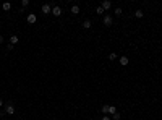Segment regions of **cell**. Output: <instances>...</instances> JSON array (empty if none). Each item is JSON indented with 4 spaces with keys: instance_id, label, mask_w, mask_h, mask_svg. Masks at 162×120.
<instances>
[{
    "instance_id": "6da1fadb",
    "label": "cell",
    "mask_w": 162,
    "mask_h": 120,
    "mask_svg": "<svg viewBox=\"0 0 162 120\" xmlns=\"http://www.w3.org/2000/svg\"><path fill=\"white\" fill-rule=\"evenodd\" d=\"M3 112H5L7 115H13V114H15V105H13V102H7Z\"/></svg>"
},
{
    "instance_id": "7a4b0ae2",
    "label": "cell",
    "mask_w": 162,
    "mask_h": 120,
    "mask_svg": "<svg viewBox=\"0 0 162 120\" xmlns=\"http://www.w3.org/2000/svg\"><path fill=\"white\" fill-rule=\"evenodd\" d=\"M102 23H104L105 26H112V23H113V18L110 15H105L104 18H102Z\"/></svg>"
},
{
    "instance_id": "3957f363",
    "label": "cell",
    "mask_w": 162,
    "mask_h": 120,
    "mask_svg": "<svg viewBox=\"0 0 162 120\" xmlns=\"http://www.w3.org/2000/svg\"><path fill=\"white\" fill-rule=\"evenodd\" d=\"M52 13V7L49 5V3H44L42 5V15H50Z\"/></svg>"
},
{
    "instance_id": "277c9868",
    "label": "cell",
    "mask_w": 162,
    "mask_h": 120,
    "mask_svg": "<svg viewBox=\"0 0 162 120\" xmlns=\"http://www.w3.org/2000/svg\"><path fill=\"white\" fill-rule=\"evenodd\" d=\"M26 21H28V23H29V25H34V23H36V21H37V16H36V15H34V13H29V15H28V16H26Z\"/></svg>"
},
{
    "instance_id": "5b68a950",
    "label": "cell",
    "mask_w": 162,
    "mask_h": 120,
    "mask_svg": "<svg viewBox=\"0 0 162 120\" xmlns=\"http://www.w3.org/2000/svg\"><path fill=\"white\" fill-rule=\"evenodd\" d=\"M101 7H102V8H104V12H109V10L112 8V2H110V0H104Z\"/></svg>"
},
{
    "instance_id": "8992f818",
    "label": "cell",
    "mask_w": 162,
    "mask_h": 120,
    "mask_svg": "<svg viewBox=\"0 0 162 120\" xmlns=\"http://www.w3.org/2000/svg\"><path fill=\"white\" fill-rule=\"evenodd\" d=\"M52 15H54V16H60V15H62V8H60L58 5H54V7H52Z\"/></svg>"
},
{
    "instance_id": "52a82bcc",
    "label": "cell",
    "mask_w": 162,
    "mask_h": 120,
    "mask_svg": "<svg viewBox=\"0 0 162 120\" xmlns=\"http://www.w3.org/2000/svg\"><path fill=\"white\" fill-rule=\"evenodd\" d=\"M128 63H130V59H128V57H125V55H122V57H120V65L126 67Z\"/></svg>"
},
{
    "instance_id": "ba28073f",
    "label": "cell",
    "mask_w": 162,
    "mask_h": 120,
    "mask_svg": "<svg viewBox=\"0 0 162 120\" xmlns=\"http://www.w3.org/2000/svg\"><path fill=\"white\" fill-rule=\"evenodd\" d=\"M70 13H71V15H78V13H80V7H78V5H73L70 8Z\"/></svg>"
},
{
    "instance_id": "9c48e42d",
    "label": "cell",
    "mask_w": 162,
    "mask_h": 120,
    "mask_svg": "<svg viewBox=\"0 0 162 120\" xmlns=\"http://www.w3.org/2000/svg\"><path fill=\"white\" fill-rule=\"evenodd\" d=\"M2 8H3V12H10V8H12V3H10V2H3Z\"/></svg>"
},
{
    "instance_id": "30bf717a",
    "label": "cell",
    "mask_w": 162,
    "mask_h": 120,
    "mask_svg": "<svg viewBox=\"0 0 162 120\" xmlns=\"http://www.w3.org/2000/svg\"><path fill=\"white\" fill-rule=\"evenodd\" d=\"M91 26H92L91 20H84V21H83V28H84V29H89Z\"/></svg>"
},
{
    "instance_id": "8fae6325",
    "label": "cell",
    "mask_w": 162,
    "mask_h": 120,
    "mask_svg": "<svg viewBox=\"0 0 162 120\" xmlns=\"http://www.w3.org/2000/svg\"><path fill=\"white\" fill-rule=\"evenodd\" d=\"M18 36H15V34H13L12 37H10V44H12V46H16V44H18Z\"/></svg>"
},
{
    "instance_id": "7c38bea8",
    "label": "cell",
    "mask_w": 162,
    "mask_h": 120,
    "mask_svg": "<svg viewBox=\"0 0 162 120\" xmlns=\"http://www.w3.org/2000/svg\"><path fill=\"white\" fill-rule=\"evenodd\" d=\"M117 112H118V110H117V107H115V105H109V112H107V114L113 115V114H117Z\"/></svg>"
},
{
    "instance_id": "4fadbf2b",
    "label": "cell",
    "mask_w": 162,
    "mask_h": 120,
    "mask_svg": "<svg viewBox=\"0 0 162 120\" xmlns=\"http://www.w3.org/2000/svg\"><path fill=\"white\" fill-rule=\"evenodd\" d=\"M135 16H136V18H143V16H144V12H143V10H136V12H135Z\"/></svg>"
},
{
    "instance_id": "5bb4252c",
    "label": "cell",
    "mask_w": 162,
    "mask_h": 120,
    "mask_svg": "<svg viewBox=\"0 0 162 120\" xmlns=\"http://www.w3.org/2000/svg\"><path fill=\"white\" fill-rule=\"evenodd\" d=\"M101 110H102V114L107 115V112H109V104H104V105L101 107Z\"/></svg>"
},
{
    "instance_id": "9a60e30c",
    "label": "cell",
    "mask_w": 162,
    "mask_h": 120,
    "mask_svg": "<svg viewBox=\"0 0 162 120\" xmlns=\"http://www.w3.org/2000/svg\"><path fill=\"white\" fill-rule=\"evenodd\" d=\"M96 13H97V15H104V8H102V7H97V8H96Z\"/></svg>"
},
{
    "instance_id": "2e32d148",
    "label": "cell",
    "mask_w": 162,
    "mask_h": 120,
    "mask_svg": "<svg viewBox=\"0 0 162 120\" xmlns=\"http://www.w3.org/2000/svg\"><path fill=\"white\" fill-rule=\"evenodd\" d=\"M113 13H115V15H117V16H120V15H122V13H123V12H122V8H120V7H117V8H115V10H113Z\"/></svg>"
},
{
    "instance_id": "e0dca14e",
    "label": "cell",
    "mask_w": 162,
    "mask_h": 120,
    "mask_svg": "<svg viewBox=\"0 0 162 120\" xmlns=\"http://www.w3.org/2000/svg\"><path fill=\"white\" fill-rule=\"evenodd\" d=\"M115 59H117V54L115 52H110L109 54V60H115Z\"/></svg>"
},
{
    "instance_id": "ac0fdd59",
    "label": "cell",
    "mask_w": 162,
    "mask_h": 120,
    "mask_svg": "<svg viewBox=\"0 0 162 120\" xmlns=\"http://www.w3.org/2000/svg\"><path fill=\"white\" fill-rule=\"evenodd\" d=\"M13 49H15V46H12V44H10V42L7 44V50H8V52H12Z\"/></svg>"
},
{
    "instance_id": "d6986e66",
    "label": "cell",
    "mask_w": 162,
    "mask_h": 120,
    "mask_svg": "<svg viewBox=\"0 0 162 120\" xmlns=\"http://www.w3.org/2000/svg\"><path fill=\"white\" fill-rule=\"evenodd\" d=\"M112 120H120V114H118V112H117V114H113V115H112Z\"/></svg>"
},
{
    "instance_id": "ffe728a7",
    "label": "cell",
    "mask_w": 162,
    "mask_h": 120,
    "mask_svg": "<svg viewBox=\"0 0 162 120\" xmlns=\"http://www.w3.org/2000/svg\"><path fill=\"white\" fill-rule=\"evenodd\" d=\"M21 5H23V8H26V7L29 5V0H23V2H21Z\"/></svg>"
},
{
    "instance_id": "44dd1931",
    "label": "cell",
    "mask_w": 162,
    "mask_h": 120,
    "mask_svg": "<svg viewBox=\"0 0 162 120\" xmlns=\"http://www.w3.org/2000/svg\"><path fill=\"white\" fill-rule=\"evenodd\" d=\"M101 120H112V117H109V115H104V117H102Z\"/></svg>"
},
{
    "instance_id": "7402d4cb",
    "label": "cell",
    "mask_w": 162,
    "mask_h": 120,
    "mask_svg": "<svg viewBox=\"0 0 162 120\" xmlns=\"http://www.w3.org/2000/svg\"><path fill=\"white\" fill-rule=\"evenodd\" d=\"M0 44H3V36L0 34Z\"/></svg>"
},
{
    "instance_id": "603a6c76",
    "label": "cell",
    "mask_w": 162,
    "mask_h": 120,
    "mask_svg": "<svg viewBox=\"0 0 162 120\" xmlns=\"http://www.w3.org/2000/svg\"><path fill=\"white\" fill-rule=\"evenodd\" d=\"M3 107V101H2V99H0V109H2Z\"/></svg>"
}]
</instances>
